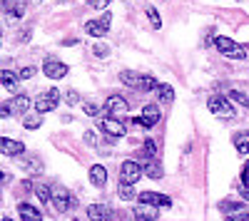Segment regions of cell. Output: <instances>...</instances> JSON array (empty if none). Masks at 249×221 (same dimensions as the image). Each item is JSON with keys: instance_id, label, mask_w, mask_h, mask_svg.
Listing matches in <instances>:
<instances>
[{"instance_id": "cell-33", "label": "cell", "mask_w": 249, "mask_h": 221, "mask_svg": "<svg viewBox=\"0 0 249 221\" xmlns=\"http://www.w3.org/2000/svg\"><path fill=\"white\" fill-rule=\"evenodd\" d=\"M110 3H112V0H88V5H90L92 10H105Z\"/></svg>"}, {"instance_id": "cell-22", "label": "cell", "mask_w": 249, "mask_h": 221, "mask_svg": "<svg viewBox=\"0 0 249 221\" xmlns=\"http://www.w3.org/2000/svg\"><path fill=\"white\" fill-rule=\"evenodd\" d=\"M162 174H164V169H162V164L157 162V159H150V162L144 164V176H150V179H162Z\"/></svg>"}, {"instance_id": "cell-20", "label": "cell", "mask_w": 249, "mask_h": 221, "mask_svg": "<svg viewBox=\"0 0 249 221\" xmlns=\"http://www.w3.org/2000/svg\"><path fill=\"white\" fill-rule=\"evenodd\" d=\"M234 149H237L239 157L249 154V132H239V134H234Z\"/></svg>"}, {"instance_id": "cell-24", "label": "cell", "mask_w": 249, "mask_h": 221, "mask_svg": "<svg viewBox=\"0 0 249 221\" xmlns=\"http://www.w3.org/2000/svg\"><path fill=\"white\" fill-rule=\"evenodd\" d=\"M35 196L40 199V204L53 202V191H50V187H45V184H35Z\"/></svg>"}, {"instance_id": "cell-3", "label": "cell", "mask_w": 249, "mask_h": 221, "mask_svg": "<svg viewBox=\"0 0 249 221\" xmlns=\"http://www.w3.org/2000/svg\"><path fill=\"white\" fill-rule=\"evenodd\" d=\"M144 174V167H140L135 159H127V162L120 164V184H137L140 176Z\"/></svg>"}, {"instance_id": "cell-19", "label": "cell", "mask_w": 249, "mask_h": 221, "mask_svg": "<svg viewBox=\"0 0 249 221\" xmlns=\"http://www.w3.org/2000/svg\"><path fill=\"white\" fill-rule=\"evenodd\" d=\"M0 79H3V85H5V90H8V92H18L20 77H18L15 72H10V70H3V72H0Z\"/></svg>"}, {"instance_id": "cell-7", "label": "cell", "mask_w": 249, "mask_h": 221, "mask_svg": "<svg viewBox=\"0 0 249 221\" xmlns=\"http://www.w3.org/2000/svg\"><path fill=\"white\" fill-rule=\"evenodd\" d=\"M97 127H100V132H105L107 137H124L127 134V129H124V125L120 122L117 117H100L97 119Z\"/></svg>"}, {"instance_id": "cell-18", "label": "cell", "mask_w": 249, "mask_h": 221, "mask_svg": "<svg viewBox=\"0 0 249 221\" xmlns=\"http://www.w3.org/2000/svg\"><path fill=\"white\" fill-rule=\"evenodd\" d=\"M120 82H122V85H127V87H135V90H140L142 75H137V72H132V70H122V72H120Z\"/></svg>"}, {"instance_id": "cell-42", "label": "cell", "mask_w": 249, "mask_h": 221, "mask_svg": "<svg viewBox=\"0 0 249 221\" xmlns=\"http://www.w3.org/2000/svg\"><path fill=\"white\" fill-rule=\"evenodd\" d=\"M3 221H13V219H8V216H5V219H3Z\"/></svg>"}, {"instance_id": "cell-10", "label": "cell", "mask_w": 249, "mask_h": 221, "mask_svg": "<svg viewBox=\"0 0 249 221\" xmlns=\"http://www.w3.org/2000/svg\"><path fill=\"white\" fill-rule=\"evenodd\" d=\"M43 75L50 77V79H62L68 75V65L60 63V60H55V57H48L45 65H43Z\"/></svg>"}, {"instance_id": "cell-11", "label": "cell", "mask_w": 249, "mask_h": 221, "mask_svg": "<svg viewBox=\"0 0 249 221\" xmlns=\"http://www.w3.org/2000/svg\"><path fill=\"white\" fill-rule=\"evenodd\" d=\"M127 110H130L127 99L120 97V95H110V97L105 99V112H107L110 117H120V114L127 112Z\"/></svg>"}, {"instance_id": "cell-44", "label": "cell", "mask_w": 249, "mask_h": 221, "mask_svg": "<svg viewBox=\"0 0 249 221\" xmlns=\"http://www.w3.org/2000/svg\"><path fill=\"white\" fill-rule=\"evenodd\" d=\"M62 3H65V0H62Z\"/></svg>"}, {"instance_id": "cell-38", "label": "cell", "mask_w": 249, "mask_h": 221, "mask_svg": "<svg viewBox=\"0 0 249 221\" xmlns=\"http://www.w3.org/2000/svg\"><path fill=\"white\" fill-rule=\"evenodd\" d=\"M227 221H249V214L242 211V214H232V216H227Z\"/></svg>"}, {"instance_id": "cell-35", "label": "cell", "mask_w": 249, "mask_h": 221, "mask_svg": "<svg viewBox=\"0 0 249 221\" xmlns=\"http://www.w3.org/2000/svg\"><path fill=\"white\" fill-rule=\"evenodd\" d=\"M35 72H37L35 67H23V70L18 72V77H20V79H30V77H35Z\"/></svg>"}, {"instance_id": "cell-12", "label": "cell", "mask_w": 249, "mask_h": 221, "mask_svg": "<svg viewBox=\"0 0 249 221\" xmlns=\"http://www.w3.org/2000/svg\"><path fill=\"white\" fill-rule=\"evenodd\" d=\"M137 199H140V204H150V206H162V209L172 206V199H170V196H164V194H155V191H142Z\"/></svg>"}, {"instance_id": "cell-21", "label": "cell", "mask_w": 249, "mask_h": 221, "mask_svg": "<svg viewBox=\"0 0 249 221\" xmlns=\"http://www.w3.org/2000/svg\"><path fill=\"white\" fill-rule=\"evenodd\" d=\"M242 202H234V199H224V202H219V211H224L227 216L232 214H242Z\"/></svg>"}, {"instance_id": "cell-37", "label": "cell", "mask_w": 249, "mask_h": 221, "mask_svg": "<svg viewBox=\"0 0 249 221\" xmlns=\"http://www.w3.org/2000/svg\"><path fill=\"white\" fill-rule=\"evenodd\" d=\"M82 139H85V144H88V147H97V139H95V132H85V137H82Z\"/></svg>"}, {"instance_id": "cell-27", "label": "cell", "mask_w": 249, "mask_h": 221, "mask_svg": "<svg viewBox=\"0 0 249 221\" xmlns=\"http://www.w3.org/2000/svg\"><path fill=\"white\" fill-rule=\"evenodd\" d=\"M160 87V82L152 77V75H142V82H140V90L142 92H152V90H157Z\"/></svg>"}, {"instance_id": "cell-32", "label": "cell", "mask_w": 249, "mask_h": 221, "mask_svg": "<svg viewBox=\"0 0 249 221\" xmlns=\"http://www.w3.org/2000/svg\"><path fill=\"white\" fill-rule=\"evenodd\" d=\"M82 112H85L88 117H100V107L92 105V102H85V105H82Z\"/></svg>"}, {"instance_id": "cell-9", "label": "cell", "mask_w": 249, "mask_h": 221, "mask_svg": "<svg viewBox=\"0 0 249 221\" xmlns=\"http://www.w3.org/2000/svg\"><path fill=\"white\" fill-rule=\"evenodd\" d=\"M53 206H55L57 214L70 211V206H72V196H70V191H68L65 187H55V189H53Z\"/></svg>"}, {"instance_id": "cell-25", "label": "cell", "mask_w": 249, "mask_h": 221, "mask_svg": "<svg viewBox=\"0 0 249 221\" xmlns=\"http://www.w3.org/2000/svg\"><path fill=\"white\" fill-rule=\"evenodd\" d=\"M230 99H232L234 105H242V107L249 110V95H247V92H242V90H232V92H230Z\"/></svg>"}, {"instance_id": "cell-8", "label": "cell", "mask_w": 249, "mask_h": 221, "mask_svg": "<svg viewBox=\"0 0 249 221\" xmlns=\"http://www.w3.org/2000/svg\"><path fill=\"white\" fill-rule=\"evenodd\" d=\"M157 122H160V107H157V105H147V107H142L140 117L135 119V125H137V127H142V129H150V127H155Z\"/></svg>"}, {"instance_id": "cell-4", "label": "cell", "mask_w": 249, "mask_h": 221, "mask_svg": "<svg viewBox=\"0 0 249 221\" xmlns=\"http://www.w3.org/2000/svg\"><path fill=\"white\" fill-rule=\"evenodd\" d=\"M57 102H60V90L50 87V90H45L43 95H37V99H35V112H37V114L53 112V110L57 107Z\"/></svg>"}, {"instance_id": "cell-23", "label": "cell", "mask_w": 249, "mask_h": 221, "mask_svg": "<svg viewBox=\"0 0 249 221\" xmlns=\"http://www.w3.org/2000/svg\"><path fill=\"white\" fill-rule=\"evenodd\" d=\"M157 97H160V102H162V105H172L175 90H172L170 85H160V87H157Z\"/></svg>"}, {"instance_id": "cell-39", "label": "cell", "mask_w": 249, "mask_h": 221, "mask_svg": "<svg viewBox=\"0 0 249 221\" xmlns=\"http://www.w3.org/2000/svg\"><path fill=\"white\" fill-rule=\"evenodd\" d=\"M65 102H68V105H77V92H75V90H70V92L65 95Z\"/></svg>"}, {"instance_id": "cell-40", "label": "cell", "mask_w": 249, "mask_h": 221, "mask_svg": "<svg viewBox=\"0 0 249 221\" xmlns=\"http://www.w3.org/2000/svg\"><path fill=\"white\" fill-rule=\"evenodd\" d=\"M30 40V30H23V35H20V43H28Z\"/></svg>"}, {"instance_id": "cell-41", "label": "cell", "mask_w": 249, "mask_h": 221, "mask_svg": "<svg viewBox=\"0 0 249 221\" xmlns=\"http://www.w3.org/2000/svg\"><path fill=\"white\" fill-rule=\"evenodd\" d=\"M40 3H43V0H25L28 8H35V5H40Z\"/></svg>"}, {"instance_id": "cell-15", "label": "cell", "mask_w": 249, "mask_h": 221, "mask_svg": "<svg viewBox=\"0 0 249 221\" xmlns=\"http://www.w3.org/2000/svg\"><path fill=\"white\" fill-rule=\"evenodd\" d=\"M18 214H20V221H43V214L33 204H18Z\"/></svg>"}, {"instance_id": "cell-29", "label": "cell", "mask_w": 249, "mask_h": 221, "mask_svg": "<svg viewBox=\"0 0 249 221\" xmlns=\"http://www.w3.org/2000/svg\"><path fill=\"white\" fill-rule=\"evenodd\" d=\"M147 17H150V25H152L155 30H160V28H162V17H160L157 8H147Z\"/></svg>"}, {"instance_id": "cell-28", "label": "cell", "mask_w": 249, "mask_h": 221, "mask_svg": "<svg viewBox=\"0 0 249 221\" xmlns=\"http://www.w3.org/2000/svg\"><path fill=\"white\" fill-rule=\"evenodd\" d=\"M23 125H25V129H37V127H43V114H30V117H25Z\"/></svg>"}, {"instance_id": "cell-36", "label": "cell", "mask_w": 249, "mask_h": 221, "mask_svg": "<svg viewBox=\"0 0 249 221\" xmlns=\"http://www.w3.org/2000/svg\"><path fill=\"white\" fill-rule=\"evenodd\" d=\"M23 8H20V5H13V8H8V15L13 17V20H18V17H23Z\"/></svg>"}, {"instance_id": "cell-13", "label": "cell", "mask_w": 249, "mask_h": 221, "mask_svg": "<svg viewBox=\"0 0 249 221\" xmlns=\"http://www.w3.org/2000/svg\"><path fill=\"white\" fill-rule=\"evenodd\" d=\"M0 152H3L5 157H20V154L25 152V144L18 142V139L3 137V139H0Z\"/></svg>"}, {"instance_id": "cell-14", "label": "cell", "mask_w": 249, "mask_h": 221, "mask_svg": "<svg viewBox=\"0 0 249 221\" xmlns=\"http://www.w3.org/2000/svg\"><path fill=\"white\" fill-rule=\"evenodd\" d=\"M135 219L137 221H155V219H160V209L157 206H150V204H140V206H135Z\"/></svg>"}, {"instance_id": "cell-6", "label": "cell", "mask_w": 249, "mask_h": 221, "mask_svg": "<svg viewBox=\"0 0 249 221\" xmlns=\"http://www.w3.org/2000/svg\"><path fill=\"white\" fill-rule=\"evenodd\" d=\"M110 23H112V13H102L100 20H90V23H85V32L92 35V37H105L107 30H110Z\"/></svg>"}, {"instance_id": "cell-5", "label": "cell", "mask_w": 249, "mask_h": 221, "mask_svg": "<svg viewBox=\"0 0 249 221\" xmlns=\"http://www.w3.org/2000/svg\"><path fill=\"white\" fill-rule=\"evenodd\" d=\"M28 107H30V97L18 95V97H13V99H10V102H3V105H0V117L25 114V112H28Z\"/></svg>"}, {"instance_id": "cell-17", "label": "cell", "mask_w": 249, "mask_h": 221, "mask_svg": "<svg viewBox=\"0 0 249 221\" xmlns=\"http://www.w3.org/2000/svg\"><path fill=\"white\" fill-rule=\"evenodd\" d=\"M88 216H90L92 221H112L107 206H102V204H90V206H88Z\"/></svg>"}, {"instance_id": "cell-34", "label": "cell", "mask_w": 249, "mask_h": 221, "mask_svg": "<svg viewBox=\"0 0 249 221\" xmlns=\"http://www.w3.org/2000/svg\"><path fill=\"white\" fill-rule=\"evenodd\" d=\"M92 52H95L97 57H107V55H110V50H107V45H102V43H97V45L92 47Z\"/></svg>"}, {"instance_id": "cell-43", "label": "cell", "mask_w": 249, "mask_h": 221, "mask_svg": "<svg viewBox=\"0 0 249 221\" xmlns=\"http://www.w3.org/2000/svg\"><path fill=\"white\" fill-rule=\"evenodd\" d=\"M72 221H77V219H72Z\"/></svg>"}, {"instance_id": "cell-2", "label": "cell", "mask_w": 249, "mask_h": 221, "mask_svg": "<svg viewBox=\"0 0 249 221\" xmlns=\"http://www.w3.org/2000/svg\"><path fill=\"white\" fill-rule=\"evenodd\" d=\"M207 107H210V112L217 114V117H224V119L234 117L232 99H230V97H224V95H212L210 99H207Z\"/></svg>"}, {"instance_id": "cell-30", "label": "cell", "mask_w": 249, "mask_h": 221, "mask_svg": "<svg viewBox=\"0 0 249 221\" xmlns=\"http://www.w3.org/2000/svg\"><path fill=\"white\" fill-rule=\"evenodd\" d=\"M144 154H147L150 159H155V154H157V142L155 139H144Z\"/></svg>"}, {"instance_id": "cell-1", "label": "cell", "mask_w": 249, "mask_h": 221, "mask_svg": "<svg viewBox=\"0 0 249 221\" xmlns=\"http://www.w3.org/2000/svg\"><path fill=\"white\" fill-rule=\"evenodd\" d=\"M214 47H217L224 57H230V60H244V57H247V47L237 45L234 40L224 37V35H217V37H214Z\"/></svg>"}, {"instance_id": "cell-26", "label": "cell", "mask_w": 249, "mask_h": 221, "mask_svg": "<svg viewBox=\"0 0 249 221\" xmlns=\"http://www.w3.org/2000/svg\"><path fill=\"white\" fill-rule=\"evenodd\" d=\"M117 196L122 199V202H132V199H137V194H135V189L130 184H120L117 187Z\"/></svg>"}, {"instance_id": "cell-31", "label": "cell", "mask_w": 249, "mask_h": 221, "mask_svg": "<svg viewBox=\"0 0 249 221\" xmlns=\"http://www.w3.org/2000/svg\"><path fill=\"white\" fill-rule=\"evenodd\" d=\"M25 169H28L30 174H40V172H43V164H40L37 159H28V162H25Z\"/></svg>"}, {"instance_id": "cell-16", "label": "cell", "mask_w": 249, "mask_h": 221, "mask_svg": "<svg viewBox=\"0 0 249 221\" xmlns=\"http://www.w3.org/2000/svg\"><path fill=\"white\" fill-rule=\"evenodd\" d=\"M90 184H92V187H97V189L107 184V169L102 167V164L90 167Z\"/></svg>"}]
</instances>
